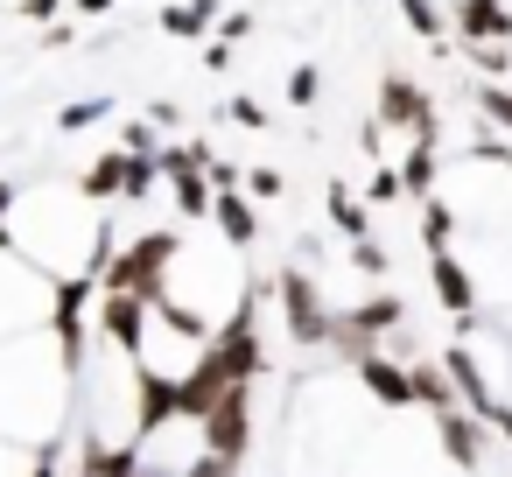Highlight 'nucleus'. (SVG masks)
Wrapping results in <instances>:
<instances>
[{"label": "nucleus", "mask_w": 512, "mask_h": 477, "mask_svg": "<svg viewBox=\"0 0 512 477\" xmlns=\"http://www.w3.org/2000/svg\"><path fill=\"white\" fill-rule=\"evenodd\" d=\"M78 393V365L71 351L43 330H15V337H0V435L8 442H50L64 407Z\"/></svg>", "instance_id": "nucleus-1"}, {"label": "nucleus", "mask_w": 512, "mask_h": 477, "mask_svg": "<svg viewBox=\"0 0 512 477\" xmlns=\"http://www.w3.org/2000/svg\"><path fill=\"white\" fill-rule=\"evenodd\" d=\"M197 442H204L211 456H225V463H246V449H253V379L225 386V393L197 414Z\"/></svg>", "instance_id": "nucleus-2"}, {"label": "nucleus", "mask_w": 512, "mask_h": 477, "mask_svg": "<svg viewBox=\"0 0 512 477\" xmlns=\"http://www.w3.org/2000/svg\"><path fill=\"white\" fill-rule=\"evenodd\" d=\"M274 295H281V323H288V337H295V344H330V323H337V309L323 302L316 274H302V267H281Z\"/></svg>", "instance_id": "nucleus-3"}, {"label": "nucleus", "mask_w": 512, "mask_h": 477, "mask_svg": "<svg viewBox=\"0 0 512 477\" xmlns=\"http://www.w3.org/2000/svg\"><path fill=\"white\" fill-rule=\"evenodd\" d=\"M428 281H435V302L449 316H477V274H470V260H456L449 246H428Z\"/></svg>", "instance_id": "nucleus-4"}, {"label": "nucleus", "mask_w": 512, "mask_h": 477, "mask_svg": "<svg viewBox=\"0 0 512 477\" xmlns=\"http://www.w3.org/2000/svg\"><path fill=\"white\" fill-rule=\"evenodd\" d=\"M351 372H358V386H365L379 407H414V379H407L400 358H386V351H358Z\"/></svg>", "instance_id": "nucleus-5"}, {"label": "nucleus", "mask_w": 512, "mask_h": 477, "mask_svg": "<svg viewBox=\"0 0 512 477\" xmlns=\"http://www.w3.org/2000/svg\"><path fill=\"white\" fill-rule=\"evenodd\" d=\"M435 449L456 463V470H477L484 463V435H477V414L463 407H435Z\"/></svg>", "instance_id": "nucleus-6"}, {"label": "nucleus", "mask_w": 512, "mask_h": 477, "mask_svg": "<svg viewBox=\"0 0 512 477\" xmlns=\"http://www.w3.org/2000/svg\"><path fill=\"white\" fill-rule=\"evenodd\" d=\"M281 99H288L295 113H309V106L323 99V71H316V64H295V71L281 78Z\"/></svg>", "instance_id": "nucleus-7"}, {"label": "nucleus", "mask_w": 512, "mask_h": 477, "mask_svg": "<svg viewBox=\"0 0 512 477\" xmlns=\"http://www.w3.org/2000/svg\"><path fill=\"white\" fill-rule=\"evenodd\" d=\"M477 113L491 120V134H512V85H484L477 92Z\"/></svg>", "instance_id": "nucleus-8"}, {"label": "nucleus", "mask_w": 512, "mask_h": 477, "mask_svg": "<svg viewBox=\"0 0 512 477\" xmlns=\"http://www.w3.org/2000/svg\"><path fill=\"white\" fill-rule=\"evenodd\" d=\"M106 113H113V99H85V106H64V120H57V127H64V134H78V127L106 120Z\"/></svg>", "instance_id": "nucleus-9"}, {"label": "nucleus", "mask_w": 512, "mask_h": 477, "mask_svg": "<svg viewBox=\"0 0 512 477\" xmlns=\"http://www.w3.org/2000/svg\"><path fill=\"white\" fill-rule=\"evenodd\" d=\"M78 8H85V15H106V8H113V0H78Z\"/></svg>", "instance_id": "nucleus-10"}]
</instances>
